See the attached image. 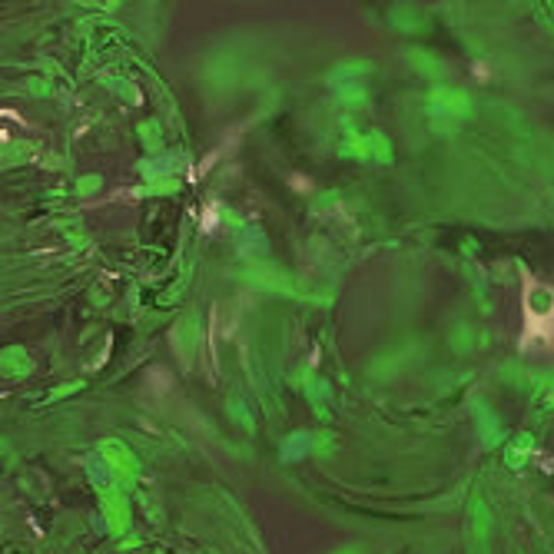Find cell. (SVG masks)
I'll return each mask as SVG.
<instances>
[{
  "instance_id": "6da1fadb",
  "label": "cell",
  "mask_w": 554,
  "mask_h": 554,
  "mask_svg": "<svg viewBox=\"0 0 554 554\" xmlns=\"http://www.w3.org/2000/svg\"><path fill=\"white\" fill-rule=\"evenodd\" d=\"M521 315H525V322H521L518 349L554 355V286L538 282V279H525Z\"/></svg>"
},
{
  "instance_id": "7a4b0ae2",
  "label": "cell",
  "mask_w": 554,
  "mask_h": 554,
  "mask_svg": "<svg viewBox=\"0 0 554 554\" xmlns=\"http://www.w3.org/2000/svg\"><path fill=\"white\" fill-rule=\"evenodd\" d=\"M246 130H249V120H246V123H240V126H233V130H229L226 137H223V143H219V146H216V150L209 153V156H206V160H202L200 166H189V183H196V179H202L206 173H209V169H213L216 163H219V160H223V156H229V153L236 150V143L242 139V133H246Z\"/></svg>"
},
{
  "instance_id": "3957f363",
  "label": "cell",
  "mask_w": 554,
  "mask_h": 554,
  "mask_svg": "<svg viewBox=\"0 0 554 554\" xmlns=\"http://www.w3.org/2000/svg\"><path fill=\"white\" fill-rule=\"evenodd\" d=\"M219 216H223V206L216 200H209L206 206L200 209V233H206V236H213L216 226H219Z\"/></svg>"
},
{
  "instance_id": "277c9868",
  "label": "cell",
  "mask_w": 554,
  "mask_h": 554,
  "mask_svg": "<svg viewBox=\"0 0 554 554\" xmlns=\"http://www.w3.org/2000/svg\"><path fill=\"white\" fill-rule=\"evenodd\" d=\"M471 76H475L478 83H488V80H492V67H488V63H481V60H475V63H471Z\"/></svg>"
},
{
  "instance_id": "5b68a950",
  "label": "cell",
  "mask_w": 554,
  "mask_h": 554,
  "mask_svg": "<svg viewBox=\"0 0 554 554\" xmlns=\"http://www.w3.org/2000/svg\"><path fill=\"white\" fill-rule=\"evenodd\" d=\"M289 186H292V189H299V193H305V189H312V183H309L305 176H299V173H292V176H289Z\"/></svg>"
}]
</instances>
